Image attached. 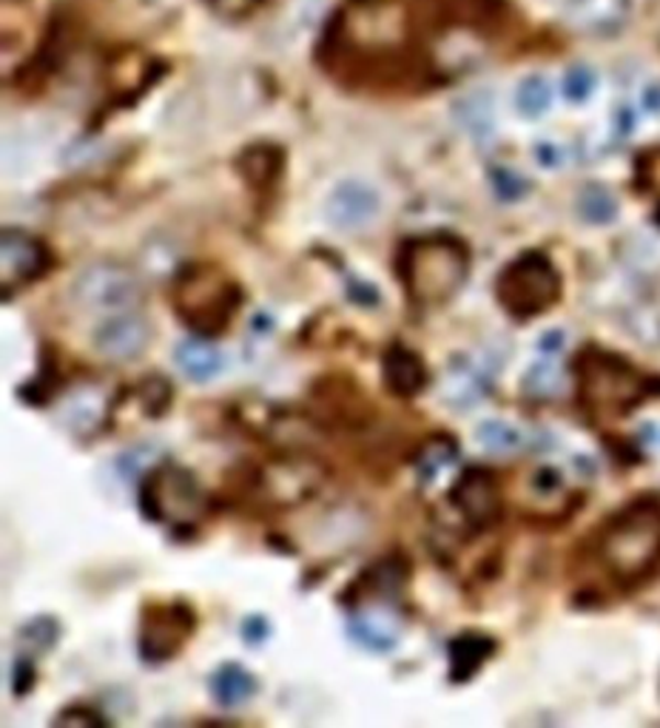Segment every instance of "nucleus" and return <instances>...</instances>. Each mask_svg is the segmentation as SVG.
Returning a JSON list of instances; mask_svg holds the SVG:
<instances>
[{"instance_id": "nucleus-1", "label": "nucleus", "mask_w": 660, "mask_h": 728, "mask_svg": "<svg viewBox=\"0 0 660 728\" xmlns=\"http://www.w3.org/2000/svg\"><path fill=\"white\" fill-rule=\"evenodd\" d=\"M590 561L615 590H635L660 572V504L633 501L592 535Z\"/></svg>"}, {"instance_id": "nucleus-2", "label": "nucleus", "mask_w": 660, "mask_h": 728, "mask_svg": "<svg viewBox=\"0 0 660 728\" xmlns=\"http://www.w3.org/2000/svg\"><path fill=\"white\" fill-rule=\"evenodd\" d=\"M399 271L413 302L445 305L465 284L467 271H470V254L465 243L450 234L416 236L404 245Z\"/></svg>"}, {"instance_id": "nucleus-3", "label": "nucleus", "mask_w": 660, "mask_h": 728, "mask_svg": "<svg viewBox=\"0 0 660 728\" xmlns=\"http://www.w3.org/2000/svg\"><path fill=\"white\" fill-rule=\"evenodd\" d=\"M655 379L640 373L629 361L604 350H584L578 356V395L590 413L599 416H624L640 402L652 399L658 390Z\"/></svg>"}, {"instance_id": "nucleus-4", "label": "nucleus", "mask_w": 660, "mask_h": 728, "mask_svg": "<svg viewBox=\"0 0 660 728\" xmlns=\"http://www.w3.org/2000/svg\"><path fill=\"white\" fill-rule=\"evenodd\" d=\"M239 288L228 273L211 265L188 268L175 288V307L186 325L200 334H220L231 325V316L239 307Z\"/></svg>"}, {"instance_id": "nucleus-5", "label": "nucleus", "mask_w": 660, "mask_h": 728, "mask_svg": "<svg viewBox=\"0 0 660 728\" xmlns=\"http://www.w3.org/2000/svg\"><path fill=\"white\" fill-rule=\"evenodd\" d=\"M501 307L515 320H533L561 296V277L541 250H527L501 271L495 282Z\"/></svg>"}, {"instance_id": "nucleus-6", "label": "nucleus", "mask_w": 660, "mask_h": 728, "mask_svg": "<svg viewBox=\"0 0 660 728\" xmlns=\"http://www.w3.org/2000/svg\"><path fill=\"white\" fill-rule=\"evenodd\" d=\"M148 518L168 527H191L205 515V493L186 467L163 464L152 470L139 490Z\"/></svg>"}, {"instance_id": "nucleus-7", "label": "nucleus", "mask_w": 660, "mask_h": 728, "mask_svg": "<svg viewBox=\"0 0 660 728\" xmlns=\"http://www.w3.org/2000/svg\"><path fill=\"white\" fill-rule=\"evenodd\" d=\"M69 296L80 311L114 316V313L134 311L143 299V288L132 268L120 262H94L77 273Z\"/></svg>"}, {"instance_id": "nucleus-8", "label": "nucleus", "mask_w": 660, "mask_h": 728, "mask_svg": "<svg viewBox=\"0 0 660 728\" xmlns=\"http://www.w3.org/2000/svg\"><path fill=\"white\" fill-rule=\"evenodd\" d=\"M325 484V470L320 461L307 456L277 458L259 472V490L271 504L293 506L320 493Z\"/></svg>"}, {"instance_id": "nucleus-9", "label": "nucleus", "mask_w": 660, "mask_h": 728, "mask_svg": "<svg viewBox=\"0 0 660 728\" xmlns=\"http://www.w3.org/2000/svg\"><path fill=\"white\" fill-rule=\"evenodd\" d=\"M46 268H49V250H46V245L37 236L18 228H7L0 234V282H3V296L12 299L32 279L41 277Z\"/></svg>"}, {"instance_id": "nucleus-10", "label": "nucleus", "mask_w": 660, "mask_h": 728, "mask_svg": "<svg viewBox=\"0 0 660 728\" xmlns=\"http://www.w3.org/2000/svg\"><path fill=\"white\" fill-rule=\"evenodd\" d=\"M191 629H194V617L186 604L152 606L139 626V654L152 663H160L180 652Z\"/></svg>"}, {"instance_id": "nucleus-11", "label": "nucleus", "mask_w": 660, "mask_h": 728, "mask_svg": "<svg viewBox=\"0 0 660 728\" xmlns=\"http://www.w3.org/2000/svg\"><path fill=\"white\" fill-rule=\"evenodd\" d=\"M91 341H94V350L109 361L137 359L152 341V325L134 311L114 313L94 327Z\"/></svg>"}, {"instance_id": "nucleus-12", "label": "nucleus", "mask_w": 660, "mask_h": 728, "mask_svg": "<svg viewBox=\"0 0 660 728\" xmlns=\"http://www.w3.org/2000/svg\"><path fill=\"white\" fill-rule=\"evenodd\" d=\"M382 211V197L361 180H345L327 194L325 220L339 231H359L370 225Z\"/></svg>"}, {"instance_id": "nucleus-13", "label": "nucleus", "mask_w": 660, "mask_h": 728, "mask_svg": "<svg viewBox=\"0 0 660 728\" xmlns=\"http://www.w3.org/2000/svg\"><path fill=\"white\" fill-rule=\"evenodd\" d=\"M452 506L473 529L493 527L501 515V495L495 479L484 470H467L452 486Z\"/></svg>"}, {"instance_id": "nucleus-14", "label": "nucleus", "mask_w": 660, "mask_h": 728, "mask_svg": "<svg viewBox=\"0 0 660 728\" xmlns=\"http://www.w3.org/2000/svg\"><path fill=\"white\" fill-rule=\"evenodd\" d=\"M402 635V617L388 604H373L354 612L350 617V638L370 652H390Z\"/></svg>"}, {"instance_id": "nucleus-15", "label": "nucleus", "mask_w": 660, "mask_h": 728, "mask_svg": "<svg viewBox=\"0 0 660 728\" xmlns=\"http://www.w3.org/2000/svg\"><path fill=\"white\" fill-rule=\"evenodd\" d=\"M629 9H633L629 0H570L567 14L584 32L609 35L629 21Z\"/></svg>"}, {"instance_id": "nucleus-16", "label": "nucleus", "mask_w": 660, "mask_h": 728, "mask_svg": "<svg viewBox=\"0 0 660 728\" xmlns=\"http://www.w3.org/2000/svg\"><path fill=\"white\" fill-rule=\"evenodd\" d=\"M177 368L191 379V382H211L223 373L225 359L220 347L211 345L209 339H186L175 350Z\"/></svg>"}, {"instance_id": "nucleus-17", "label": "nucleus", "mask_w": 660, "mask_h": 728, "mask_svg": "<svg viewBox=\"0 0 660 728\" xmlns=\"http://www.w3.org/2000/svg\"><path fill=\"white\" fill-rule=\"evenodd\" d=\"M384 379L399 395H416L427 384V370L413 350L396 345L384 356Z\"/></svg>"}, {"instance_id": "nucleus-18", "label": "nucleus", "mask_w": 660, "mask_h": 728, "mask_svg": "<svg viewBox=\"0 0 660 728\" xmlns=\"http://www.w3.org/2000/svg\"><path fill=\"white\" fill-rule=\"evenodd\" d=\"M254 692H257V680H254L250 672H245L239 663H225V667H220L211 674V694H214V701L220 706H243L248 697H254Z\"/></svg>"}, {"instance_id": "nucleus-19", "label": "nucleus", "mask_w": 660, "mask_h": 728, "mask_svg": "<svg viewBox=\"0 0 660 728\" xmlns=\"http://www.w3.org/2000/svg\"><path fill=\"white\" fill-rule=\"evenodd\" d=\"M495 643L490 638H481V635H465L456 643L450 646V677L452 680H467L473 677L476 672L481 669L490 654H493Z\"/></svg>"}, {"instance_id": "nucleus-20", "label": "nucleus", "mask_w": 660, "mask_h": 728, "mask_svg": "<svg viewBox=\"0 0 660 728\" xmlns=\"http://www.w3.org/2000/svg\"><path fill=\"white\" fill-rule=\"evenodd\" d=\"M456 456H459V447L452 445L450 438L447 436L433 438L430 445L424 447L416 458V472H418V479H422V484H430V481H436L438 475H441V472H445L452 461H456Z\"/></svg>"}, {"instance_id": "nucleus-21", "label": "nucleus", "mask_w": 660, "mask_h": 728, "mask_svg": "<svg viewBox=\"0 0 660 728\" xmlns=\"http://www.w3.org/2000/svg\"><path fill=\"white\" fill-rule=\"evenodd\" d=\"M476 438L484 450L499 452V456H510V452H518L524 447V433L515 424L499 422V418L481 422Z\"/></svg>"}, {"instance_id": "nucleus-22", "label": "nucleus", "mask_w": 660, "mask_h": 728, "mask_svg": "<svg viewBox=\"0 0 660 728\" xmlns=\"http://www.w3.org/2000/svg\"><path fill=\"white\" fill-rule=\"evenodd\" d=\"M100 418H103V399L94 390H83V393L71 395L69 404H66V422H69L71 430H98Z\"/></svg>"}, {"instance_id": "nucleus-23", "label": "nucleus", "mask_w": 660, "mask_h": 728, "mask_svg": "<svg viewBox=\"0 0 660 728\" xmlns=\"http://www.w3.org/2000/svg\"><path fill=\"white\" fill-rule=\"evenodd\" d=\"M515 105H518V112L524 117H541L552 105V86H549V80H544L541 75L522 80V86L515 91Z\"/></svg>"}, {"instance_id": "nucleus-24", "label": "nucleus", "mask_w": 660, "mask_h": 728, "mask_svg": "<svg viewBox=\"0 0 660 728\" xmlns=\"http://www.w3.org/2000/svg\"><path fill=\"white\" fill-rule=\"evenodd\" d=\"M578 214L584 216L586 223L604 225L615 220L618 205H615V197H612L606 188L590 186L581 191V197H578Z\"/></svg>"}, {"instance_id": "nucleus-25", "label": "nucleus", "mask_w": 660, "mask_h": 728, "mask_svg": "<svg viewBox=\"0 0 660 728\" xmlns=\"http://www.w3.org/2000/svg\"><path fill=\"white\" fill-rule=\"evenodd\" d=\"M57 635H60V629H57L55 617L43 615L23 626L18 643H21V649H26L29 654H43L57 643Z\"/></svg>"}, {"instance_id": "nucleus-26", "label": "nucleus", "mask_w": 660, "mask_h": 728, "mask_svg": "<svg viewBox=\"0 0 660 728\" xmlns=\"http://www.w3.org/2000/svg\"><path fill=\"white\" fill-rule=\"evenodd\" d=\"M599 86V77L595 71L586 69V66H575L563 75V98L570 103H586L592 98V91Z\"/></svg>"}, {"instance_id": "nucleus-27", "label": "nucleus", "mask_w": 660, "mask_h": 728, "mask_svg": "<svg viewBox=\"0 0 660 728\" xmlns=\"http://www.w3.org/2000/svg\"><path fill=\"white\" fill-rule=\"evenodd\" d=\"M493 188L501 200H518L522 194H527V180L518 177V173L507 171V168H495Z\"/></svg>"}, {"instance_id": "nucleus-28", "label": "nucleus", "mask_w": 660, "mask_h": 728, "mask_svg": "<svg viewBox=\"0 0 660 728\" xmlns=\"http://www.w3.org/2000/svg\"><path fill=\"white\" fill-rule=\"evenodd\" d=\"M243 631L248 643H259V640L268 638V624H265L262 617H250V620H245Z\"/></svg>"}, {"instance_id": "nucleus-29", "label": "nucleus", "mask_w": 660, "mask_h": 728, "mask_svg": "<svg viewBox=\"0 0 660 728\" xmlns=\"http://www.w3.org/2000/svg\"><path fill=\"white\" fill-rule=\"evenodd\" d=\"M57 723H105V720L100 715H94V712L80 715V708H75V712H63V715L57 717Z\"/></svg>"}, {"instance_id": "nucleus-30", "label": "nucleus", "mask_w": 660, "mask_h": 728, "mask_svg": "<svg viewBox=\"0 0 660 728\" xmlns=\"http://www.w3.org/2000/svg\"><path fill=\"white\" fill-rule=\"evenodd\" d=\"M538 157L544 166H556V148L552 146H538Z\"/></svg>"}]
</instances>
